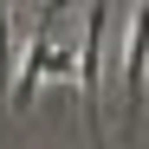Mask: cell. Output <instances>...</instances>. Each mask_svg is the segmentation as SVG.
<instances>
[{
    "label": "cell",
    "instance_id": "6da1fadb",
    "mask_svg": "<svg viewBox=\"0 0 149 149\" xmlns=\"http://www.w3.org/2000/svg\"><path fill=\"white\" fill-rule=\"evenodd\" d=\"M71 71H78V52H65V45L52 39V19L39 13L33 52H26V65H19V84H7V104H19V110H26V104H33V91H39L45 78H65V84H71Z\"/></svg>",
    "mask_w": 149,
    "mask_h": 149
},
{
    "label": "cell",
    "instance_id": "7a4b0ae2",
    "mask_svg": "<svg viewBox=\"0 0 149 149\" xmlns=\"http://www.w3.org/2000/svg\"><path fill=\"white\" fill-rule=\"evenodd\" d=\"M104 33H110V7L104 0H91V13H84V45H78V97H84V123H91V136H104V117H97V71H104Z\"/></svg>",
    "mask_w": 149,
    "mask_h": 149
},
{
    "label": "cell",
    "instance_id": "3957f363",
    "mask_svg": "<svg viewBox=\"0 0 149 149\" xmlns=\"http://www.w3.org/2000/svg\"><path fill=\"white\" fill-rule=\"evenodd\" d=\"M143 71H149V0H136L130 52H123V91H130V97H143Z\"/></svg>",
    "mask_w": 149,
    "mask_h": 149
},
{
    "label": "cell",
    "instance_id": "277c9868",
    "mask_svg": "<svg viewBox=\"0 0 149 149\" xmlns=\"http://www.w3.org/2000/svg\"><path fill=\"white\" fill-rule=\"evenodd\" d=\"M13 84V7L0 0V91Z\"/></svg>",
    "mask_w": 149,
    "mask_h": 149
},
{
    "label": "cell",
    "instance_id": "5b68a950",
    "mask_svg": "<svg viewBox=\"0 0 149 149\" xmlns=\"http://www.w3.org/2000/svg\"><path fill=\"white\" fill-rule=\"evenodd\" d=\"M58 7H65V0H45V19H58Z\"/></svg>",
    "mask_w": 149,
    "mask_h": 149
}]
</instances>
